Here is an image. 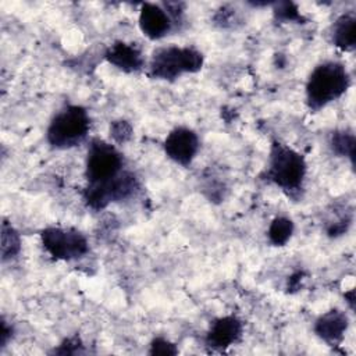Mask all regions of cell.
<instances>
[{
    "label": "cell",
    "instance_id": "cell-1",
    "mask_svg": "<svg viewBox=\"0 0 356 356\" xmlns=\"http://www.w3.org/2000/svg\"><path fill=\"white\" fill-rule=\"evenodd\" d=\"M350 86V75L339 61H324L314 67L306 83V103L318 111L339 99Z\"/></svg>",
    "mask_w": 356,
    "mask_h": 356
},
{
    "label": "cell",
    "instance_id": "cell-2",
    "mask_svg": "<svg viewBox=\"0 0 356 356\" xmlns=\"http://www.w3.org/2000/svg\"><path fill=\"white\" fill-rule=\"evenodd\" d=\"M306 177V161L300 153L281 142H273L268 154L266 179L285 192H296Z\"/></svg>",
    "mask_w": 356,
    "mask_h": 356
},
{
    "label": "cell",
    "instance_id": "cell-3",
    "mask_svg": "<svg viewBox=\"0 0 356 356\" xmlns=\"http://www.w3.org/2000/svg\"><path fill=\"white\" fill-rule=\"evenodd\" d=\"M203 54L191 46H165L153 51L149 63V76L174 81L182 74H195L203 67Z\"/></svg>",
    "mask_w": 356,
    "mask_h": 356
},
{
    "label": "cell",
    "instance_id": "cell-4",
    "mask_svg": "<svg viewBox=\"0 0 356 356\" xmlns=\"http://www.w3.org/2000/svg\"><path fill=\"white\" fill-rule=\"evenodd\" d=\"M90 118L88 111L78 104L61 108L50 121L46 132L49 145L56 149H70L79 145L88 135Z\"/></svg>",
    "mask_w": 356,
    "mask_h": 356
},
{
    "label": "cell",
    "instance_id": "cell-5",
    "mask_svg": "<svg viewBox=\"0 0 356 356\" xmlns=\"http://www.w3.org/2000/svg\"><path fill=\"white\" fill-rule=\"evenodd\" d=\"M124 157L117 147L103 139H93L88 149L85 177L86 186H102L118 177L124 170Z\"/></svg>",
    "mask_w": 356,
    "mask_h": 356
},
{
    "label": "cell",
    "instance_id": "cell-6",
    "mask_svg": "<svg viewBox=\"0 0 356 356\" xmlns=\"http://www.w3.org/2000/svg\"><path fill=\"white\" fill-rule=\"evenodd\" d=\"M40 239L46 252L57 260H76L89 250L83 234L72 228L47 227L40 232Z\"/></svg>",
    "mask_w": 356,
    "mask_h": 356
},
{
    "label": "cell",
    "instance_id": "cell-7",
    "mask_svg": "<svg viewBox=\"0 0 356 356\" xmlns=\"http://www.w3.org/2000/svg\"><path fill=\"white\" fill-rule=\"evenodd\" d=\"M138 189V179L129 171H122L118 177L102 186H86L83 191L85 203L93 210H102L113 202L131 197Z\"/></svg>",
    "mask_w": 356,
    "mask_h": 356
},
{
    "label": "cell",
    "instance_id": "cell-8",
    "mask_svg": "<svg viewBox=\"0 0 356 356\" xmlns=\"http://www.w3.org/2000/svg\"><path fill=\"white\" fill-rule=\"evenodd\" d=\"M163 147L168 159L186 167L193 161L199 150V138L192 129L177 127L165 136Z\"/></svg>",
    "mask_w": 356,
    "mask_h": 356
},
{
    "label": "cell",
    "instance_id": "cell-9",
    "mask_svg": "<svg viewBox=\"0 0 356 356\" xmlns=\"http://www.w3.org/2000/svg\"><path fill=\"white\" fill-rule=\"evenodd\" d=\"M242 328V321L235 316L216 318L206 334V343L211 349L224 350L241 338Z\"/></svg>",
    "mask_w": 356,
    "mask_h": 356
},
{
    "label": "cell",
    "instance_id": "cell-10",
    "mask_svg": "<svg viewBox=\"0 0 356 356\" xmlns=\"http://www.w3.org/2000/svg\"><path fill=\"white\" fill-rule=\"evenodd\" d=\"M139 28L146 38L157 40L171 31L172 18L159 4L143 3L139 11Z\"/></svg>",
    "mask_w": 356,
    "mask_h": 356
},
{
    "label": "cell",
    "instance_id": "cell-11",
    "mask_svg": "<svg viewBox=\"0 0 356 356\" xmlns=\"http://www.w3.org/2000/svg\"><path fill=\"white\" fill-rule=\"evenodd\" d=\"M104 58L122 72L134 74L145 67V58L139 47L127 42H114L104 53Z\"/></svg>",
    "mask_w": 356,
    "mask_h": 356
},
{
    "label": "cell",
    "instance_id": "cell-12",
    "mask_svg": "<svg viewBox=\"0 0 356 356\" xmlns=\"http://www.w3.org/2000/svg\"><path fill=\"white\" fill-rule=\"evenodd\" d=\"M349 325V318L346 313L338 309H332L321 314L314 323V332L325 343L334 346L339 345L345 337Z\"/></svg>",
    "mask_w": 356,
    "mask_h": 356
},
{
    "label": "cell",
    "instance_id": "cell-13",
    "mask_svg": "<svg viewBox=\"0 0 356 356\" xmlns=\"http://www.w3.org/2000/svg\"><path fill=\"white\" fill-rule=\"evenodd\" d=\"M332 43L343 51H352L356 47V15L345 13L339 15L331 28Z\"/></svg>",
    "mask_w": 356,
    "mask_h": 356
},
{
    "label": "cell",
    "instance_id": "cell-14",
    "mask_svg": "<svg viewBox=\"0 0 356 356\" xmlns=\"http://www.w3.org/2000/svg\"><path fill=\"white\" fill-rule=\"evenodd\" d=\"M330 145L331 149L342 156V157H348L352 163V165L355 164V146H356V139H355V134L352 131L348 129H341V131H335L331 135L330 139Z\"/></svg>",
    "mask_w": 356,
    "mask_h": 356
},
{
    "label": "cell",
    "instance_id": "cell-15",
    "mask_svg": "<svg viewBox=\"0 0 356 356\" xmlns=\"http://www.w3.org/2000/svg\"><path fill=\"white\" fill-rule=\"evenodd\" d=\"M21 250V238L17 229L8 222H1V260H10L15 257Z\"/></svg>",
    "mask_w": 356,
    "mask_h": 356
},
{
    "label": "cell",
    "instance_id": "cell-16",
    "mask_svg": "<svg viewBox=\"0 0 356 356\" xmlns=\"http://www.w3.org/2000/svg\"><path fill=\"white\" fill-rule=\"evenodd\" d=\"M293 222L286 217H275L267 231L268 241L274 246H284L293 234Z\"/></svg>",
    "mask_w": 356,
    "mask_h": 356
},
{
    "label": "cell",
    "instance_id": "cell-17",
    "mask_svg": "<svg viewBox=\"0 0 356 356\" xmlns=\"http://www.w3.org/2000/svg\"><path fill=\"white\" fill-rule=\"evenodd\" d=\"M274 17L280 22H299L302 15L299 8L292 1H280L274 4Z\"/></svg>",
    "mask_w": 356,
    "mask_h": 356
},
{
    "label": "cell",
    "instance_id": "cell-18",
    "mask_svg": "<svg viewBox=\"0 0 356 356\" xmlns=\"http://www.w3.org/2000/svg\"><path fill=\"white\" fill-rule=\"evenodd\" d=\"M132 136V125L125 120H117L110 124V138L115 143H125Z\"/></svg>",
    "mask_w": 356,
    "mask_h": 356
},
{
    "label": "cell",
    "instance_id": "cell-19",
    "mask_svg": "<svg viewBox=\"0 0 356 356\" xmlns=\"http://www.w3.org/2000/svg\"><path fill=\"white\" fill-rule=\"evenodd\" d=\"M149 353L150 355H177L178 348L175 346V343L159 337L150 342Z\"/></svg>",
    "mask_w": 356,
    "mask_h": 356
},
{
    "label": "cell",
    "instance_id": "cell-20",
    "mask_svg": "<svg viewBox=\"0 0 356 356\" xmlns=\"http://www.w3.org/2000/svg\"><path fill=\"white\" fill-rule=\"evenodd\" d=\"M82 350V342L78 337H71L63 341V343L54 349V353H61V355H75L81 353Z\"/></svg>",
    "mask_w": 356,
    "mask_h": 356
},
{
    "label": "cell",
    "instance_id": "cell-21",
    "mask_svg": "<svg viewBox=\"0 0 356 356\" xmlns=\"http://www.w3.org/2000/svg\"><path fill=\"white\" fill-rule=\"evenodd\" d=\"M11 335H13V328L7 324V321L4 318H1V330H0V348L1 349L7 345Z\"/></svg>",
    "mask_w": 356,
    "mask_h": 356
},
{
    "label": "cell",
    "instance_id": "cell-22",
    "mask_svg": "<svg viewBox=\"0 0 356 356\" xmlns=\"http://www.w3.org/2000/svg\"><path fill=\"white\" fill-rule=\"evenodd\" d=\"M353 295H355V291H353V289H350L348 293H345V298L348 299V303H349V307H350V309H353V303H355Z\"/></svg>",
    "mask_w": 356,
    "mask_h": 356
}]
</instances>
